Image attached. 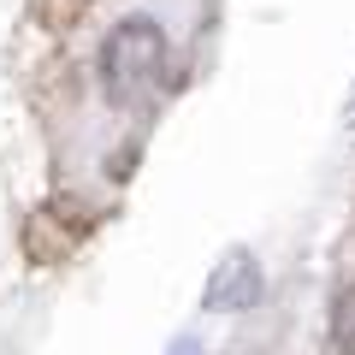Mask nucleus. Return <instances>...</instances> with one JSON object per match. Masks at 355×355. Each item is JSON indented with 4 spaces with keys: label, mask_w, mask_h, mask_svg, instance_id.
Here are the masks:
<instances>
[{
    "label": "nucleus",
    "mask_w": 355,
    "mask_h": 355,
    "mask_svg": "<svg viewBox=\"0 0 355 355\" xmlns=\"http://www.w3.org/2000/svg\"><path fill=\"white\" fill-rule=\"evenodd\" d=\"M166 83V30L154 18H125L101 48V89L113 107H142Z\"/></svg>",
    "instance_id": "nucleus-1"
},
{
    "label": "nucleus",
    "mask_w": 355,
    "mask_h": 355,
    "mask_svg": "<svg viewBox=\"0 0 355 355\" xmlns=\"http://www.w3.org/2000/svg\"><path fill=\"white\" fill-rule=\"evenodd\" d=\"M254 296H261V266H254L249 249H231L225 261L214 266V279H207L202 308H214V314H243V308H254Z\"/></svg>",
    "instance_id": "nucleus-2"
},
{
    "label": "nucleus",
    "mask_w": 355,
    "mask_h": 355,
    "mask_svg": "<svg viewBox=\"0 0 355 355\" xmlns=\"http://www.w3.org/2000/svg\"><path fill=\"white\" fill-rule=\"evenodd\" d=\"M77 237H83V219L71 214V207H42L36 219H30L24 243L36 261H65V254L77 249Z\"/></svg>",
    "instance_id": "nucleus-3"
},
{
    "label": "nucleus",
    "mask_w": 355,
    "mask_h": 355,
    "mask_svg": "<svg viewBox=\"0 0 355 355\" xmlns=\"http://www.w3.org/2000/svg\"><path fill=\"white\" fill-rule=\"evenodd\" d=\"M338 343H343V349L355 355V291H349V296L338 302Z\"/></svg>",
    "instance_id": "nucleus-4"
},
{
    "label": "nucleus",
    "mask_w": 355,
    "mask_h": 355,
    "mask_svg": "<svg viewBox=\"0 0 355 355\" xmlns=\"http://www.w3.org/2000/svg\"><path fill=\"white\" fill-rule=\"evenodd\" d=\"M172 355H196V343H178V349H172Z\"/></svg>",
    "instance_id": "nucleus-5"
},
{
    "label": "nucleus",
    "mask_w": 355,
    "mask_h": 355,
    "mask_svg": "<svg viewBox=\"0 0 355 355\" xmlns=\"http://www.w3.org/2000/svg\"><path fill=\"white\" fill-rule=\"evenodd\" d=\"M349 125H355V95H349Z\"/></svg>",
    "instance_id": "nucleus-6"
}]
</instances>
